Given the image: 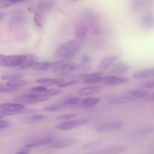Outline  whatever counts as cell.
I'll list each match as a JSON object with an SVG mask.
<instances>
[{"instance_id": "cell-1", "label": "cell", "mask_w": 154, "mask_h": 154, "mask_svg": "<svg viewBox=\"0 0 154 154\" xmlns=\"http://www.w3.org/2000/svg\"><path fill=\"white\" fill-rule=\"evenodd\" d=\"M82 48V43L80 40H69L60 45L55 51L54 55L58 60H70L73 58Z\"/></svg>"}, {"instance_id": "cell-2", "label": "cell", "mask_w": 154, "mask_h": 154, "mask_svg": "<svg viewBox=\"0 0 154 154\" xmlns=\"http://www.w3.org/2000/svg\"><path fill=\"white\" fill-rule=\"evenodd\" d=\"M33 112H35V111L26 108L23 104L19 103V102H14L13 103H4L0 105V114H2L3 115L5 116L17 115V114Z\"/></svg>"}, {"instance_id": "cell-3", "label": "cell", "mask_w": 154, "mask_h": 154, "mask_svg": "<svg viewBox=\"0 0 154 154\" xmlns=\"http://www.w3.org/2000/svg\"><path fill=\"white\" fill-rule=\"evenodd\" d=\"M29 54H16V55L0 56V65L3 67H17L20 66L27 60Z\"/></svg>"}, {"instance_id": "cell-4", "label": "cell", "mask_w": 154, "mask_h": 154, "mask_svg": "<svg viewBox=\"0 0 154 154\" xmlns=\"http://www.w3.org/2000/svg\"><path fill=\"white\" fill-rule=\"evenodd\" d=\"M50 96H47L45 93L43 94H34V93H29V94L23 95L15 98L14 102H19L21 104H35L38 102H45L50 99Z\"/></svg>"}, {"instance_id": "cell-5", "label": "cell", "mask_w": 154, "mask_h": 154, "mask_svg": "<svg viewBox=\"0 0 154 154\" xmlns=\"http://www.w3.org/2000/svg\"><path fill=\"white\" fill-rule=\"evenodd\" d=\"M90 122L89 118L83 119H73V120L65 121L63 123H60L56 127L59 130H69V129H75V128L81 127L87 124Z\"/></svg>"}, {"instance_id": "cell-6", "label": "cell", "mask_w": 154, "mask_h": 154, "mask_svg": "<svg viewBox=\"0 0 154 154\" xmlns=\"http://www.w3.org/2000/svg\"><path fill=\"white\" fill-rule=\"evenodd\" d=\"M124 124L120 122H110L106 123H101L94 127L95 131L99 132H108L118 130L122 129Z\"/></svg>"}, {"instance_id": "cell-7", "label": "cell", "mask_w": 154, "mask_h": 154, "mask_svg": "<svg viewBox=\"0 0 154 154\" xmlns=\"http://www.w3.org/2000/svg\"><path fill=\"white\" fill-rule=\"evenodd\" d=\"M78 141L75 138H63V139H56L53 142L48 144V147L52 149H62L65 147H71L76 144Z\"/></svg>"}, {"instance_id": "cell-8", "label": "cell", "mask_w": 154, "mask_h": 154, "mask_svg": "<svg viewBox=\"0 0 154 154\" xmlns=\"http://www.w3.org/2000/svg\"><path fill=\"white\" fill-rule=\"evenodd\" d=\"M57 138L52 135H48V136L42 137V138H34V139L31 140L27 144H26V147H40V146L46 145V144H49L50 143L53 142Z\"/></svg>"}, {"instance_id": "cell-9", "label": "cell", "mask_w": 154, "mask_h": 154, "mask_svg": "<svg viewBox=\"0 0 154 154\" xmlns=\"http://www.w3.org/2000/svg\"><path fill=\"white\" fill-rule=\"evenodd\" d=\"M63 63L62 60L57 61H49V62H38L37 61L34 64L32 69L35 70H48V69H55L57 66Z\"/></svg>"}, {"instance_id": "cell-10", "label": "cell", "mask_w": 154, "mask_h": 154, "mask_svg": "<svg viewBox=\"0 0 154 154\" xmlns=\"http://www.w3.org/2000/svg\"><path fill=\"white\" fill-rule=\"evenodd\" d=\"M129 79L126 77L111 75V76H104L102 83L107 85H119V84L129 83Z\"/></svg>"}, {"instance_id": "cell-11", "label": "cell", "mask_w": 154, "mask_h": 154, "mask_svg": "<svg viewBox=\"0 0 154 154\" xmlns=\"http://www.w3.org/2000/svg\"><path fill=\"white\" fill-rule=\"evenodd\" d=\"M55 6V2L54 0H41L37 3L35 7L36 12H48L51 11Z\"/></svg>"}, {"instance_id": "cell-12", "label": "cell", "mask_w": 154, "mask_h": 154, "mask_svg": "<svg viewBox=\"0 0 154 154\" xmlns=\"http://www.w3.org/2000/svg\"><path fill=\"white\" fill-rule=\"evenodd\" d=\"M129 70V66L126 63H114L112 69H111V73L114 74V75H124L125 73Z\"/></svg>"}, {"instance_id": "cell-13", "label": "cell", "mask_w": 154, "mask_h": 154, "mask_svg": "<svg viewBox=\"0 0 154 154\" xmlns=\"http://www.w3.org/2000/svg\"><path fill=\"white\" fill-rule=\"evenodd\" d=\"M119 58V56L118 55H111V56H108V57H105L104 58L103 60H102L100 61L99 64V69L100 70H104L105 69H108L109 66H111V65L114 64L117 61Z\"/></svg>"}, {"instance_id": "cell-14", "label": "cell", "mask_w": 154, "mask_h": 154, "mask_svg": "<svg viewBox=\"0 0 154 154\" xmlns=\"http://www.w3.org/2000/svg\"><path fill=\"white\" fill-rule=\"evenodd\" d=\"M102 87H100V86H89V87H85L80 89L78 93L80 96H87L99 93L102 90Z\"/></svg>"}, {"instance_id": "cell-15", "label": "cell", "mask_w": 154, "mask_h": 154, "mask_svg": "<svg viewBox=\"0 0 154 154\" xmlns=\"http://www.w3.org/2000/svg\"><path fill=\"white\" fill-rule=\"evenodd\" d=\"M154 76V68L151 69H145L141 70L136 71L133 74V78L136 80L144 79V78H150Z\"/></svg>"}, {"instance_id": "cell-16", "label": "cell", "mask_w": 154, "mask_h": 154, "mask_svg": "<svg viewBox=\"0 0 154 154\" xmlns=\"http://www.w3.org/2000/svg\"><path fill=\"white\" fill-rule=\"evenodd\" d=\"M80 68V65L77 63H63L60 66L54 69L55 72H66L76 70Z\"/></svg>"}, {"instance_id": "cell-17", "label": "cell", "mask_w": 154, "mask_h": 154, "mask_svg": "<svg viewBox=\"0 0 154 154\" xmlns=\"http://www.w3.org/2000/svg\"><path fill=\"white\" fill-rule=\"evenodd\" d=\"M89 32V28L84 24H78L75 28V35L78 40H83L85 38Z\"/></svg>"}, {"instance_id": "cell-18", "label": "cell", "mask_w": 154, "mask_h": 154, "mask_svg": "<svg viewBox=\"0 0 154 154\" xmlns=\"http://www.w3.org/2000/svg\"><path fill=\"white\" fill-rule=\"evenodd\" d=\"M134 97L132 96H118V97H114L113 99H110L109 103L112 104V105H122V104H126L130 103V102L135 101Z\"/></svg>"}, {"instance_id": "cell-19", "label": "cell", "mask_w": 154, "mask_h": 154, "mask_svg": "<svg viewBox=\"0 0 154 154\" xmlns=\"http://www.w3.org/2000/svg\"><path fill=\"white\" fill-rule=\"evenodd\" d=\"M153 132H154L153 126H146L139 128L136 130H134L133 132H131L130 133H129V135H130V136H140V135H144L151 133Z\"/></svg>"}, {"instance_id": "cell-20", "label": "cell", "mask_w": 154, "mask_h": 154, "mask_svg": "<svg viewBox=\"0 0 154 154\" xmlns=\"http://www.w3.org/2000/svg\"><path fill=\"white\" fill-rule=\"evenodd\" d=\"M129 95L135 99H145L147 96H149V92L147 89L143 87L141 89H135L131 90Z\"/></svg>"}, {"instance_id": "cell-21", "label": "cell", "mask_w": 154, "mask_h": 154, "mask_svg": "<svg viewBox=\"0 0 154 154\" xmlns=\"http://www.w3.org/2000/svg\"><path fill=\"white\" fill-rule=\"evenodd\" d=\"M63 81V79L60 78H39L37 80V83L41 84H44V85H48V86H53V85H57L61 84Z\"/></svg>"}, {"instance_id": "cell-22", "label": "cell", "mask_w": 154, "mask_h": 154, "mask_svg": "<svg viewBox=\"0 0 154 154\" xmlns=\"http://www.w3.org/2000/svg\"><path fill=\"white\" fill-rule=\"evenodd\" d=\"M141 24L147 29H154V15L149 14L143 17L141 19Z\"/></svg>"}, {"instance_id": "cell-23", "label": "cell", "mask_w": 154, "mask_h": 154, "mask_svg": "<svg viewBox=\"0 0 154 154\" xmlns=\"http://www.w3.org/2000/svg\"><path fill=\"white\" fill-rule=\"evenodd\" d=\"M46 118L45 115L42 114H31L23 117V120L27 123H35L44 120Z\"/></svg>"}, {"instance_id": "cell-24", "label": "cell", "mask_w": 154, "mask_h": 154, "mask_svg": "<svg viewBox=\"0 0 154 154\" xmlns=\"http://www.w3.org/2000/svg\"><path fill=\"white\" fill-rule=\"evenodd\" d=\"M26 21V16L23 13H17L11 18V23L14 25L23 24Z\"/></svg>"}, {"instance_id": "cell-25", "label": "cell", "mask_w": 154, "mask_h": 154, "mask_svg": "<svg viewBox=\"0 0 154 154\" xmlns=\"http://www.w3.org/2000/svg\"><path fill=\"white\" fill-rule=\"evenodd\" d=\"M37 61V57H35V55H32V54H29L27 60L23 63V64L21 65V66H20V68L23 69H29V68H32V66H34V64Z\"/></svg>"}, {"instance_id": "cell-26", "label": "cell", "mask_w": 154, "mask_h": 154, "mask_svg": "<svg viewBox=\"0 0 154 154\" xmlns=\"http://www.w3.org/2000/svg\"><path fill=\"white\" fill-rule=\"evenodd\" d=\"M103 73L102 72H99L98 75H94V76L89 78L87 79L84 80V83L87 84H99V83L102 82L103 81Z\"/></svg>"}, {"instance_id": "cell-27", "label": "cell", "mask_w": 154, "mask_h": 154, "mask_svg": "<svg viewBox=\"0 0 154 154\" xmlns=\"http://www.w3.org/2000/svg\"><path fill=\"white\" fill-rule=\"evenodd\" d=\"M101 102L100 98L98 97H87L82 101V104L86 107H92L96 105Z\"/></svg>"}, {"instance_id": "cell-28", "label": "cell", "mask_w": 154, "mask_h": 154, "mask_svg": "<svg viewBox=\"0 0 154 154\" xmlns=\"http://www.w3.org/2000/svg\"><path fill=\"white\" fill-rule=\"evenodd\" d=\"M29 84V81L28 80H23L21 78H18V79L13 80V81H10L7 83L6 84L9 86H12V87H20L23 86H26L27 84Z\"/></svg>"}, {"instance_id": "cell-29", "label": "cell", "mask_w": 154, "mask_h": 154, "mask_svg": "<svg viewBox=\"0 0 154 154\" xmlns=\"http://www.w3.org/2000/svg\"><path fill=\"white\" fill-rule=\"evenodd\" d=\"M27 0H0V8L2 9L5 8H8L15 4L23 2Z\"/></svg>"}, {"instance_id": "cell-30", "label": "cell", "mask_w": 154, "mask_h": 154, "mask_svg": "<svg viewBox=\"0 0 154 154\" xmlns=\"http://www.w3.org/2000/svg\"><path fill=\"white\" fill-rule=\"evenodd\" d=\"M102 144V141H90V142L86 143L82 147L83 150H92V149H96L100 147Z\"/></svg>"}, {"instance_id": "cell-31", "label": "cell", "mask_w": 154, "mask_h": 154, "mask_svg": "<svg viewBox=\"0 0 154 154\" xmlns=\"http://www.w3.org/2000/svg\"><path fill=\"white\" fill-rule=\"evenodd\" d=\"M81 102V99L78 97H71L68 98L66 100L63 101L60 103L63 105V106H70V105H75L78 104Z\"/></svg>"}, {"instance_id": "cell-32", "label": "cell", "mask_w": 154, "mask_h": 154, "mask_svg": "<svg viewBox=\"0 0 154 154\" xmlns=\"http://www.w3.org/2000/svg\"><path fill=\"white\" fill-rule=\"evenodd\" d=\"M44 20H45V17H44L42 12H35L34 16L35 24L38 27L41 28V27L43 26Z\"/></svg>"}, {"instance_id": "cell-33", "label": "cell", "mask_w": 154, "mask_h": 154, "mask_svg": "<svg viewBox=\"0 0 154 154\" xmlns=\"http://www.w3.org/2000/svg\"><path fill=\"white\" fill-rule=\"evenodd\" d=\"M22 78V75L17 73H8L5 74V75H2L1 78L4 81H13V80L18 79V78Z\"/></svg>"}, {"instance_id": "cell-34", "label": "cell", "mask_w": 154, "mask_h": 154, "mask_svg": "<svg viewBox=\"0 0 154 154\" xmlns=\"http://www.w3.org/2000/svg\"><path fill=\"white\" fill-rule=\"evenodd\" d=\"M19 90H20V87H12V86H9L8 85V84H6V85H3V84H2L1 87H0V92H1V93H12V92H16Z\"/></svg>"}, {"instance_id": "cell-35", "label": "cell", "mask_w": 154, "mask_h": 154, "mask_svg": "<svg viewBox=\"0 0 154 154\" xmlns=\"http://www.w3.org/2000/svg\"><path fill=\"white\" fill-rule=\"evenodd\" d=\"M77 117H78V115L75 114H60V115L57 116V120L68 121V120H73V119L76 118Z\"/></svg>"}, {"instance_id": "cell-36", "label": "cell", "mask_w": 154, "mask_h": 154, "mask_svg": "<svg viewBox=\"0 0 154 154\" xmlns=\"http://www.w3.org/2000/svg\"><path fill=\"white\" fill-rule=\"evenodd\" d=\"M48 90V88L46 87H35L30 89L29 90V93H34V94H43Z\"/></svg>"}, {"instance_id": "cell-37", "label": "cell", "mask_w": 154, "mask_h": 154, "mask_svg": "<svg viewBox=\"0 0 154 154\" xmlns=\"http://www.w3.org/2000/svg\"><path fill=\"white\" fill-rule=\"evenodd\" d=\"M62 107H63V105L61 103L59 104H54V105H48L47 107H45L44 109L47 111H60L62 108Z\"/></svg>"}, {"instance_id": "cell-38", "label": "cell", "mask_w": 154, "mask_h": 154, "mask_svg": "<svg viewBox=\"0 0 154 154\" xmlns=\"http://www.w3.org/2000/svg\"><path fill=\"white\" fill-rule=\"evenodd\" d=\"M62 92L63 91H62L61 90H60V89H48V90L45 92V94L50 96V97H51V96L60 95Z\"/></svg>"}, {"instance_id": "cell-39", "label": "cell", "mask_w": 154, "mask_h": 154, "mask_svg": "<svg viewBox=\"0 0 154 154\" xmlns=\"http://www.w3.org/2000/svg\"><path fill=\"white\" fill-rule=\"evenodd\" d=\"M11 126V123L8 121V120H3L2 118L0 120V129L1 130L4 129H7V128H8Z\"/></svg>"}, {"instance_id": "cell-40", "label": "cell", "mask_w": 154, "mask_h": 154, "mask_svg": "<svg viewBox=\"0 0 154 154\" xmlns=\"http://www.w3.org/2000/svg\"><path fill=\"white\" fill-rule=\"evenodd\" d=\"M78 82V80H73V81H63L61 84L58 85L59 87H69V86L73 85V84H77Z\"/></svg>"}, {"instance_id": "cell-41", "label": "cell", "mask_w": 154, "mask_h": 154, "mask_svg": "<svg viewBox=\"0 0 154 154\" xmlns=\"http://www.w3.org/2000/svg\"><path fill=\"white\" fill-rule=\"evenodd\" d=\"M141 87L147 90H150V89H154V81H147V82L141 84Z\"/></svg>"}, {"instance_id": "cell-42", "label": "cell", "mask_w": 154, "mask_h": 154, "mask_svg": "<svg viewBox=\"0 0 154 154\" xmlns=\"http://www.w3.org/2000/svg\"><path fill=\"white\" fill-rule=\"evenodd\" d=\"M31 151V147H29L25 146V147H23V148H20L19 150L16 152V153H21V154H26L30 153Z\"/></svg>"}, {"instance_id": "cell-43", "label": "cell", "mask_w": 154, "mask_h": 154, "mask_svg": "<svg viewBox=\"0 0 154 154\" xmlns=\"http://www.w3.org/2000/svg\"><path fill=\"white\" fill-rule=\"evenodd\" d=\"M91 60V58L90 57H89L87 54H84L82 57V60H81V62H82V65H87L90 61Z\"/></svg>"}, {"instance_id": "cell-44", "label": "cell", "mask_w": 154, "mask_h": 154, "mask_svg": "<svg viewBox=\"0 0 154 154\" xmlns=\"http://www.w3.org/2000/svg\"><path fill=\"white\" fill-rule=\"evenodd\" d=\"M145 99L147 101H154V93L151 94L150 96L149 95L148 96H147V97L145 98Z\"/></svg>"}, {"instance_id": "cell-45", "label": "cell", "mask_w": 154, "mask_h": 154, "mask_svg": "<svg viewBox=\"0 0 154 154\" xmlns=\"http://www.w3.org/2000/svg\"><path fill=\"white\" fill-rule=\"evenodd\" d=\"M75 1H77V0H75Z\"/></svg>"}]
</instances>
